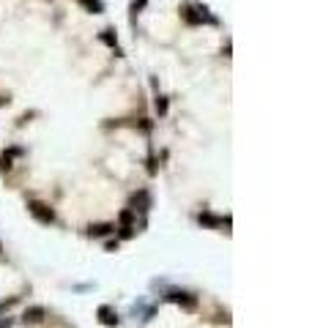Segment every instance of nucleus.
<instances>
[{
  "instance_id": "nucleus-1",
  "label": "nucleus",
  "mask_w": 312,
  "mask_h": 328,
  "mask_svg": "<svg viewBox=\"0 0 312 328\" xmlns=\"http://www.w3.org/2000/svg\"><path fill=\"white\" fill-rule=\"evenodd\" d=\"M28 211L33 213L36 219L41 222V225H52V222H55V211H52V208L47 205V203H38V200H30V203H28Z\"/></svg>"
},
{
  "instance_id": "nucleus-2",
  "label": "nucleus",
  "mask_w": 312,
  "mask_h": 328,
  "mask_svg": "<svg viewBox=\"0 0 312 328\" xmlns=\"http://www.w3.org/2000/svg\"><path fill=\"white\" fill-rule=\"evenodd\" d=\"M200 219V225H205V227H222V225H230V216H214V213H208V211H203L197 216Z\"/></svg>"
},
{
  "instance_id": "nucleus-3",
  "label": "nucleus",
  "mask_w": 312,
  "mask_h": 328,
  "mask_svg": "<svg viewBox=\"0 0 312 328\" xmlns=\"http://www.w3.org/2000/svg\"><path fill=\"white\" fill-rule=\"evenodd\" d=\"M167 298L175 301V303H181V307H186V309H195V303H197L192 293H181V290H173L170 295H167Z\"/></svg>"
},
{
  "instance_id": "nucleus-4",
  "label": "nucleus",
  "mask_w": 312,
  "mask_h": 328,
  "mask_svg": "<svg viewBox=\"0 0 312 328\" xmlns=\"http://www.w3.org/2000/svg\"><path fill=\"white\" fill-rule=\"evenodd\" d=\"M99 320H101V325H110V328H115L121 323V317L113 312V307H99Z\"/></svg>"
},
{
  "instance_id": "nucleus-5",
  "label": "nucleus",
  "mask_w": 312,
  "mask_h": 328,
  "mask_svg": "<svg viewBox=\"0 0 312 328\" xmlns=\"http://www.w3.org/2000/svg\"><path fill=\"white\" fill-rule=\"evenodd\" d=\"M132 205H134V208H132L134 213H137V211H140V213H145V211H148V205H151L148 191H140V194H134V197H132Z\"/></svg>"
},
{
  "instance_id": "nucleus-6",
  "label": "nucleus",
  "mask_w": 312,
  "mask_h": 328,
  "mask_svg": "<svg viewBox=\"0 0 312 328\" xmlns=\"http://www.w3.org/2000/svg\"><path fill=\"white\" fill-rule=\"evenodd\" d=\"M44 307H30V309H25V315H22V320H25V323H41L44 320Z\"/></svg>"
},
{
  "instance_id": "nucleus-7",
  "label": "nucleus",
  "mask_w": 312,
  "mask_h": 328,
  "mask_svg": "<svg viewBox=\"0 0 312 328\" xmlns=\"http://www.w3.org/2000/svg\"><path fill=\"white\" fill-rule=\"evenodd\" d=\"M115 230V225H91V230H88V233H91L93 238H104V235H110Z\"/></svg>"
},
{
  "instance_id": "nucleus-8",
  "label": "nucleus",
  "mask_w": 312,
  "mask_h": 328,
  "mask_svg": "<svg viewBox=\"0 0 312 328\" xmlns=\"http://www.w3.org/2000/svg\"><path fill=\"white\" fill-rule=\"evenodd\" d=\"M82 6H88V11H93V14H101V3L99 0H79Z\"/></svg>"
},
{
  "instance_id": "nucleus-9",
  "label": "nucleus",
  "mask_w": 312,
  "mask_h": 328,
  "mask_svg": "<svg viewBox=\"0 0 312 328\" xmlns=\"http://www.w3.org/2000/svg\"><path fill=\"white\" fill-rule=\"evenodd\" d=\"M156 113H159V115L167 113V99H164V96H159V99H156Z\"/></svg>"
},
{
  "instance_id": "nucleus-10",
  "label": "nucleus",
  "mask_w": 312,
  "mask_h": 328,
  "mask_svg": "<svg viewBox=\"0 0 312 328\" xmlns=\"http://www.w3.org/2000/svg\"><path fill=\"white\" fill-rule=\"evenodd\" d=\"M14 303H17V295H14V298H9V301H0V315H3V312H9Z\"/></svg>"
},
{
  "instance_id": "nucleus-11",
  "label": "nucleus",
  "mask_w": 312,
  "mask_h": 328,
  "mask_svg": "<svg viewBox=\"0 0 312 328\" xmlns=\"http://www.w3.org/2000/svg\"><path fill=\"white\" fill-rule=\"evenodd\" d=\"M101 38H104L107 44H113V47H115V36H113V30H104V33H101Z\"/></svg>"
},
{
  "instance_id": "nucleus-12",
  "label": "nucleus",
  "mask_w": 312,
  "mask_h": 328,
  "mask_svg": "<svg viewBox=\"0 0 312 328\" xmlns=\"http://www.w3.org/2000/svg\"><path fill=\"white\" fill-rule=\"evenodd\" d=\"M142 6H145V0H134V11H137V9H142Z\"/></svg>"
},
{
  "instance_id": "nucleus-13",
  "label": "nucleus",
  "mask_w": 312,
  "mask_h": 328,
  "mask_svg": "<svg viewBox=\"0 0 312 328\" xmlns=\"http://www.w3.org/2000/svg\"><path fill=\"white\" fill-rule=\"evenodd\" d=\"M9 325H11V320H9V317H6V320H0V328H9Z\"/></svg>"
},
{
  "instance_id": "nucleus-14",
  "label": "nucleus",
  "mask_w": 312,
  "mask_h": 328,
  "mask_svg": "<svg viewBox=\"0 0 312 328\" xmlns=\"http://www.w3.org/2000/svg\"><path fill=\"white\" fill-rule=\"evenodd\" d=\"M0 252H3V246H0Z\"/></svg>"
}]
</instances>
